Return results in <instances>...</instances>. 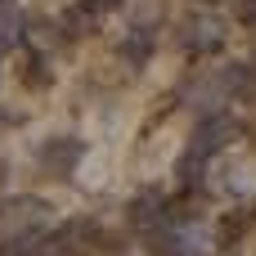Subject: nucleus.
Returning a JSON list of instances; mask_svg holds the SVG:
<instances>
[{
    "instance_id": "nucleus-6",
    "label": "nucleus",
    "mask_w": 256,
    "mask_h": 256,
    "mask_svg": "<svg viewBox=\"0 0 256 256\" xmlns=\"http://www.w3.org/2000/svg\"><path fill=\"white\" fill-rule=\"evenodd\" d=\"M153 207H158V198H144V202L135 198V202H130V220H135V225H153V216H158Z\"/></svg>"
},
{
    "instance_id": "nucleus-2",
    "label": "nucleus",
    "mask_w": 256,
    "mask_h": 256,
    "mask_svg": "<svg viewBox=\"0 0 256 256\" xmlns=\"http://www.w3.org/2000/svg\"><path fill=\"white\" fill-rule=\"evenodd\" d=\"M220 40H225V36H220V22H216L212 14H198V18L184 22V45H189V50L207 54V50H216Z\"/></svg>"
},
{
    "instance_id": "nucleus-5",
    "label": "nucleus",
    "mask_w": 256,
    "mask_h": 256,
    "mask_svg": "<svg viewBox=\"0 0 256 256\" xmlns=\"http://www.w3.org/2000/svg\"><path fill=\"white\" fill-rule=\"evenodd\" d=\"M18 36H22V18L14 9H0V50H9Z\"/></svg>"
},
{
    "instance_id": "nucleus-4",
    "label": "nucleus",
    "mask_w": 256,
    "mask_h": 256,
    "mask_svg": "<svg viewBox=\"0 0 256 256\" xmlns=\"http://www.w3.org/2000/svg\"><path fill=\"white\" fill-rule=\"evenodd\" d=\"M148 54H153V32H148V27H135V32L122 40V58L140 68V63H148Z\"/></svg>"
},
{
    "instance_id": "nucleus-7",
    "label": "nucleus",
    "mask_w": 256,
    "mask_h": 256,
    "mask_svg": "<svg viewBox=\"0 0 256 256\" xmlns=\"http://www.w3.org/2000/svg\"><path fill=\"white\" fill-rule=\"evenodd\" d=\"M117 4H122V0H86L90 14H108V9H117Z\"/></svg>"
},
{
    "instance_id": "nucleus-1",
    "label": "nucleus",
    "mask_w": 256,
    "mask_h": 256,
    "mask_svg": "<svg viewBox=\"0 0 256 256\" xmlns=\"http://www.w3.org/2000/svg\"><path fill=\"white\" fill-rule=\"evenodd\" d=\"M76 162H81V140H50L40 148V166L50 176H68Z\"/></svg>"
},
{
    "instance_id": "nucleus-8",
    "label": "nucleus",
    "mask_w": 256,
    "mask_h": 256,
    "mask_svg": "<svg viewBox=\"0 0 256 256\" xmlns=\"http://www.w3.org/2000/svg\"><path fill=\"white\" fill-rule=\"evenodd\" d=\"M0 9H9V0H0Z\"/></svg>"
},
{
    "instance_id": "nucleus-3",
    "label": "nucleus",
    "mask_w": 256,
    "mask_h": 256,
    "mask_svg": "<svg viewBox=\"0 0 256 256\" xmlns=\"http://www.w3.org/2000/svg\"><path fill=\"white\" fill-rule=\"evenodd\" d=\"M225 135H234V122H230V117L207 122V126L198 130V140H194V153H198V158H207V148H220V144H225Z\"/></svg>"
}]
</instances>
